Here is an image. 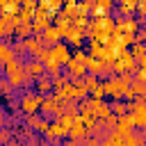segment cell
<instances>
[{
	"mask_svg": "<svg viewBox=\"0 0 146 146\" xmlns=\"http://www.w3.org/2000/svg\"><path fill=\"white\" fill-rule=\"evenodd\" d=\"M32 23H18L16 25V34H18V39H27V36H32Z\"/></svg>",
	"mask_w": 146,
	"mask_h": 146,
	"instance_id": "13",
	"label": "cell"
},
{
	"mask_svg": "<svg viewBox=\"0 0 146 146\" xmlns=\"http://www.w3.org/2000/svg\"><path fill=\"white\" fill-rule=\"evenodd\" d=\"M46 137L50 139V141H55V144H59L62 139H66L68 137V128L59 121V119H55V121H50V128H48V132H46Z\"/></svg>",
	"mask_w": 146,
	"mask_h": 146,
	"instance_id": "3",
	"label": "cell"
},
{
	"mask_svg": "<svg viewBox=\"0 0 146 146\" xmlns=\"http://www.w3.org/2000/svg\"><path fill=\"white\" fill-rule=\"evenodd\" d=\"M0 96L7 98V100H9L11 96H18V94H16V87H14L5 75H0Z\"/></svg>",
	"mask_w": 146,
	"mask_h": 146,
	"instance_id": "11",
	"label": "cell"
},
{
	"mask_svg": "<svg viewBox=\"0 0 146 146\" xmlns=\"http://www.w3.org/2000/svg\"><path fill=\"white\" fill-rule=\"evenodd\" d=\"M114 5H116V0H96V2L91 5V14H94L96 18H98V16H107V14H112Z\"/></svg>",
	"mask_w": 146,
	"mask_h": 146,
	"instance_id": "7",
	"label": "cell"
},
{
	"mask_svg": "<svg viewBox=\"0 0 146 146\" xmlns=\"http://www.w3.org/2000/svg\"><path fill=\"white\" fill-rule=\"evenodd\" d=\"M73 59H78V62H84L87 64V59H89V55L82 50V48H75V52H73Z\"/></svg>",
	"mask_w": 146,
	"mask_h": 146,
	"instance_id": "17",
	"label": "cell"
},
{
	"mask_svg": "<svg viewBox=\"0 0 146 146\" xmlns=\"http://www.w3.org/2000/svg\"><path fill=\"white\" fill-rule=\"evenodd\" d=\"M9 137H11V132H9L7 128H2V130H0V141H7Z\"/></svg>",
	"mask_w": 146,
	"mask_h": 146,
	"instance_id": "18",
	"label": "cell"
},
{
	"mask_svg": "<svg viewBox=\"0 0 146 146\" xmlns=\"http://www.w3.org/2000/svg\"><path fill=\"white\" fill-rule=\"evenodd\" d=\"M25 71H27V75H30L32 80H39L41 75H46V66H43V62L36 59V57H32L30 62H25Z\"/></svg>",
	"mask_w": 146,
	"mask_h": 146,
	"instance_id": "6",
	"label": "cell"
},
{
	"mask_svg": "<svg viewBox=\"0 0 146 146\" xmlns=\"http://www.w3.org/2000/svg\"><path fill=\"white\" fill-rule=\"evenodd\" d=\"M89 132V128H87V123L80 119V116H75V121H73V125H71V130H68V137H73V139H80V137H84Z\"/></svg>",
	"mask_w": 146,
	"mask_h": 146,
	"instance_id": "9",
	"label": "cell"
},
{
	"mask_svg": "<svg viewBox=\"0 0 146 146\" xmlns=\"http://www.w3.org/2000/svg\"><path fill=\"white\" fill-rule=\"evenodd\" d=\"M0 59L7 64V62H11V59H16V50H14V46L11 43H7V41H0Z\"/></svg>",
	"mask_w": 146,
	"mask_h": 146,
	"instance_id": "12",
	"label": "cell"
},
{
	"mask_svg": "<svg viewBox=\"0 0 146 146\" xmlns=\"http://www.w3.org/2000/svg\"><path fill=\"white\" fill-rule=\"evenodd\" d=\"M41 36H43V46H55L57 41H62V32H59L57 25H48L41 32Z\"/></svg>",
	"mask_w": 146,
	"mask_h": 146,
	"instance_id": "8",
	"label": "cell"
},
{
	"mask_svg": "<svg viewBox=\"0 0 146 146\" xmlns=\"http://www.w3.org/2000/svg\"><path fill=\"white\" fill-rule=\"evenodd\" d=\"M5 119H7V116H5V112H2V110H0V128H2V125H5Z\"/></svg>",
	"mask_w": 146,
	"mask_h": 146,
	"instance_id": "19",
	"label": "cell"
},
{
	"mask_svg": "<svg viewBox=\"0 0 146 146\" xmlns=\"http://www.w3.org/2000/svg\"><path fill=\"white\" fill-rule=\"evenodd\" d=\"M34 84H36V91H39V94H43V96H46L48 91H52V89H55V84H52V75H48V73H46V75H41L39 80H34Z\"/></svg>",
	"mask_w": 146,
	"mask_h": 146,
	"instance_id": "10",
	"label": "cell"
},
{
	"mask_svg": "<svg viewBox=\"0 0 146 146\" xmlns=\"http://www.w3.org/2000/svg\"><path fill=\"white\" fill-rule=\"evenodd\" d=\"M112 105V112L116 114V116H121V114H128V105L123 103V98H116L114 103H110Z\"/></svg>",
	"mask_w": 146,
	"mask_h": 146,
	"instance_id": "14",
	"label": "cell"
},
{
	"mask_svg": "<svg viewBox=\"0 0 146 146\" xmlns=\"http://www.w3.org/2000/svg\"><path fill=\"white\" fill-rule=\"evenodd\" d=\"M21 110H23V114L27 116V114H36L39 110H41V100H43V94H39V91H32V89H25L23 94H21Z\"/></svg>",
	"mask_w": 146,
	"mask_h": 146,
	"instance_id": "1",
	"label": "cell"
},
{
	"mask_svg": "<svg viewBox=\"0 0 146 146\" xmlns=\"http://www.w3.org/2000/svg\"><path fill=\"white\" fill-rule=\"evenodd\" d=\"M50 50H52L55 59H57L62 66H66V64L71 62V57H73V52H71V46H68L66 41H57L55 46H50Z\"/></svg>",
	"mask_w": 146,
	"mask_h": 146,
	"instance_id": "4",
	"label": "cell"
},
{
	"mask_svg": "<svg viewBox=\"0 0 146 146\" xmlns=\"http://www.w3.org/2000/svg\"><path fill=\"white\" fill-rule=\"evenodd\" d=\"M130 55H132L137 62H139V59H144V57H146V46H144V43H139V41H135V46H132Z\"/></svg>",
	"mask_w": 146,
	"mask_h": 146,
	"instance_id": "15",
	"label": "cell"
},
{
	"mask_svg": "<svg viewBox=\"0 0 146 146\" xmlns=\"http://www.w3.org/2000/svg\"><path fill=\"white\" fill-rule=\"evenodd\" d=\"M91 96H94V98H105V96H107V91H105V84H100V82H98V84L91 89Z\"/></svg>",
	"mask_w": 146,
	"mask_h": 146,
	"instance_id": "16",
	"label": "cell"
},
{
	"mask_svg": "<svg viewBox=\"0 0 146 146\" xmlns=\"http://www.w3.org/2000/svg\"><path fill=\"white\" fill-rule=\"evenodd\" d=\"M66 68H68V80H71V82L87 75V64H84V62H78V59H73V57H71V62L66 64Z\"/></svg>",
	"mask_w": 146,
	"mask_h": 146,
	"instance_id": "5",
	"label": "cell"
},
{
	"mask_svg": "<svg viewBox=\"0 0 146 146\" xmlns=\"http://www.w3.org/2000/svg\"><path fill=\"white\" fill-rule=\"evenodd\" d=\"M39 114H43L46 119H57V116L62 114V100H59L55 94H52V96H43Z\"/></svg>",
	"mask_w": 146,
	"mask_h": 146,
	"instance_id": "2",
	"label": "cell"
},
{
	"mask_svg": "<svg viewBox=\"0 0 146 146\" xmlns=\"http://www.w3.org/2000/svg\"><path fill=\"white\" fill-rule=\"evenodd\" d=\"M0 75H5V62L0 59Z\"/></svg>",
	"mask_w": 146,
	"mask_h": 146,
	"instance_id": "20",
	"label": "cell"
}]
</instances>
